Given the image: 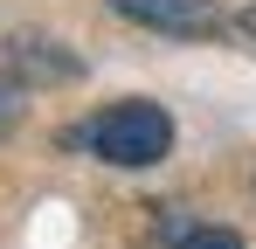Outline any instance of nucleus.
<instances>
[{"mask_svg":"<svg viewBox=\"0 0 256 249\" xmlns=\"http://www.w3.org/2000/svg\"><path fill=\"white\" fill-rule=\"evenodd\" d=\"M21 118H28V83H0V138H14Z\"/></svg>","mask_w":256,"mask_h":249,"instance_id":"5","label":"nucleus"},{"mask_svg":"<svg viewBox=\"0 0 256 249\" xmlns=\"http://www.w3.org/2000/svg\"><path fill=\"white\" fill-rule=\"evenodd\" d=\"M111 14H125L138 28H160V35H222L228 14L214 0H111Z\"/></svg>","mask_w":256,"mask_h":249,"instance_id":"2","label":"nucleus"},{"mask_svg":"<svg viewBox=\"0 0 256 249\" xmlns=\"http://www.w3.org/2000/svg\"><path fill=\"white\" fill-rule=\"evenodd\" d=\"M166 249H242V236L236 228H194V222H180L166 236Z\"/></svg>","mask_w":256,"mask_h":249,"instance_id":"4","label":"nucleus"},{"mask_svg":"<svg viewBox=\"0 0 256 249\" xmlns=\"http://www.w3.org/2000/svg\"><path fill=\"white\" fill-rule=\"evenodd\" d=\"M236 28H242V35L256 42V7H242V14H236Z\"/></svg>","mask_w":256,"mask_h":249,"instance_id":"6","label":"nucleus"},{"mask_svg":"<svg viewBox=\"0 0 256 249\" xmlns=\"http://www.w3.org/2000/svg\"><path fill=\"white\" fill-rule=\"evenodd\" d=\"M7 70H14V83H76L84 76V62L70 48L42 42V35H14L7 42Z\"/></svg>","mask_w":256,"mask_h":249,"instance_id":"3","label":"nucleus"},{"mask_svg":"<svg viewBox=\"0 0 256 249\" xmlns=\"http://www.w3.org/2000/svg\"><path fill=\"white\" fill-rule=\"evenodd\" d=\"M62 146L70 152H90V160H104V166H160L173 152V118L160 104H146V97H125V104H104L97 118L70 124Z\"/></svg>","mask_w":256,"mask_h":249,"instance_id":"1","label":"nucleus"}]
</instances>
